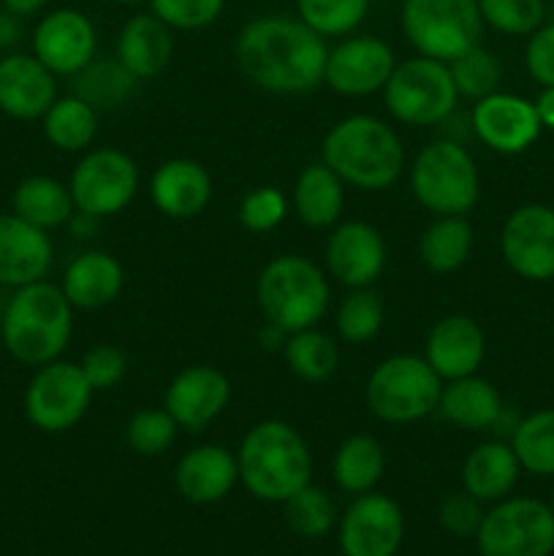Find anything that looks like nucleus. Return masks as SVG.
Returning <instances> with one entry per match:
<instances>
[{
	"mask_svg": "<svg viewBox=\"0 0 554 556\" xmlns=\"http://www.w3.org/2000/svg\"><path fill=\"white\" fill-rule=\"evenodd\" d=\"M30 49L54 76H74L98 54V33L79 9H54L33 27Z\"/></svg>",
	"mask_w": 554,
	"mask_h": 556,
	"instance_id": "dca6fc26",
	"label": "nucleus"
},
{
	"mask_svg": "<svg viewBox=\"0 0 554 556\" xmlns=\"http://www.w3.org/2000/svg\"><path fill=\"white\" fill-rule=\"evenodd\" d=\"M136 79L117 58H92L79 74L71 76V92L90 103L98 114L114 112L134 98Z\"/></svg>",
	"mask_w": 554,
	"mask_h": 556,
	"instance_id": "2f4dec72",
	"label": "nucleus"
},
{
	"mask_svg": "<svg viewBox=\"0 0 554 556\" xmlns=\"http://www.w3.org/2000/svg\"><path fill=\"white\" fill-rule=\"evenodd\" d=\"M239 483L264 503H286L307 486L313 456L297 427L277 418L253 424L237 448Z\"/></svg>",
	"mask_w": 554,
	"mask_h": 556,
	"instance_id": "20e7f679",
	"label": "nucleus"
},
{
	"mask_svg": "<svg viewBox=\"0 0 554 556\" xmlns=\"http://www.w3.org/2000/svg\"><path fill=\"white\" fill-rule=\"evenodd\" d=\"M79 367L85 372L87 383L92 386V391H112L128 375V358L117 345H103L101 342V345H92L81 356Z\"/></svg>",
	"mask_w": 554,
	"mask_h": 556,
	"instance_id": "a18cd8bd",
	"label": "nucleus"
},
{
	"mask_svg": "<svg viewBox=\"0 0 554 556\" xmlns=\"http://www.w3.org/2000/svg\"><path fill=\"white\" fill-rule=\"evenodd\" d=\"M226 0H150V11L172 30H204L221 20Z\"/></svg>",
	"mask_w": 554,
	"mask_h": 556,
	"instance_id": "c03bdc74",
	"label": "nucleus"
},
{
	"mask_svg": "<svg viewBox=\"0 0 554 556\" xmlns=\"http://www.w3.org/2000/svg\"><path fill=\"white\" fill-rule=\"evenodd\" d=\"M348 185L324 161L310 163L293 182L291 210L307 228H335L345 210Z\"/></svg>",
	"mask_w": 554,
	"mask_h": 556,
	"instance_id": "c85d7f7f",
	"label": "nucleus"
},
{
	"mask_svg": "<svg viewBox=\"0 0 554 556\" xmlns=\"http://www.w3.org/2000/svg\"><path fill=\"white\" fill-rule=\"evenodd\" d=\"M11 212L30 223V226L54 231V228L68 226L76 204L68 182H60V179L47 177V174H33V177H25L14 188Z\"/></svg>",
	"mask_w": 554,
	"mask_h": 556,
	"instance_id": "c756f323",
	"label": "nucleus"
},
{
	"mask_svg": "<svg viewBox=\"0 0 554 556\" xmlns=\"http://www.w3.org/2000/svg\"><path fill=\"white\" fill-rule=\"evenodd\" d=\"M449 71L459 98H470L473 103L498 92L500 81H503V63H500L498 54L483 49L481 43L456 54L449 63Z\"/></svg>",
	"mask_w": 554,
	"mask_h": 556,
	"instance_id": "4c0bfd02",
	"label": "nucleus"
},
{
	"mask_svg": "<svg viewBox=\"0 0 554 556\" xmlns=\"http://www.w3.org/2000/svg\"><path fill=\"white\" fill-rule=\"evenodd\" d=\"M20 36H22L20 16L3 11V14H0V49H11L14 43H20Z\"/></svg>",
	"mask_w": 554,
	"mask_h": 556,
	"instance_id": "09e8293b",
	"label": "nucleus"
},
{
	"mask_svg": "<svg viewBox=\"0 0 554 556\" xmlns=\"http://www.w3.org/2000/svg\"><path fill=\"white\" fill-rule=\"evenodd\" d=\"M58 98V76L27 52H9L0 58V112L30 123Z\"/></svg>",
	"mask_w": 554,
	"mask_h": 556,
	"instance_id": "412c9836",
	"label": "nucleus"
},
{
	"mask_svg": "<svg viewBox=\"0 0 554 556\" xmlns=\"http://www.w3.org/2000/svg\"><path fill=\"white\" fill-rule=\"evenodd\" d=\"M0 3H3V11L20 16V20H25V16L38 14V11L43 9V3H47V0H0Z\"/></svg>",
	"mask_w": 554,
	"mask_h": 556,
	"instance_id": "603ef678",
	"label": "nucleus"
},
{
	"mask_svg": "<svg viewBox=\"0 0 554 556\" xmlns=\"http://www.w3.org/2000/svg\"><path fill=\"white\" fill-rule=\"evenodd\" d=\"M402 33L418 54L451 63L481 38L478 0H402Z\"/></svg>",
	"mask_w": 554,
	"mask_h": 556,
	"instance_id": "1a4fd4ad",
	"label": "nucleus"
},
{
	"mask_svg": "<svg viewBox=\"0 0 554 556\" xmlns=\"http://www.w3.org/2000/svg\"><path fill=\"white\" fill-rule=\"evenodd\" d=\"M320 161L351 188L378 193L405 172V147L380 117L351 114L326 130Z\"/></svg>",
	"mask_w": 554,
	"mask_h": 556,
	"instance_id": "f03ea898",
	"label": "nucleus"
},
{
	"mask_svg": "<svg viewBox=\"0 0 554 556\" xmlns=\"http://www.w3.org/2000/svg\"><path fill=\"white\" fill-rule=\"evenodd\" d=\"M299 20L324 38L351 36L364 22L369 0H297Z\"/></svg>",
	"mask_w": 554,
	"mask_h": 556,
	"instance_id": "ea45409f",
	"label": "nucleus"
},
{
	"mask_svg": "<svg viewBox=\"0 0 554 556\" xmlns=\"http://www.w3.org/2000/svg\"><path fill=\"white\" fill-rule=\"evenodd\" d=\"M386 472V451L373 434H351L342 440L331 459V478L348 494H367Z\"/></svg>",
	"mask_w": 554,
	"mask_h": 556,
	"instance_id": "473e14b6",
	"label": "nucleus"
},
{
	"mask_svg": "<svg viewBox=\"0 0 554 556\" xmlns=\"http://www.w3.org/2000/svg\"><path fill=\"white\" fill-rule=\"evenodd\" d=\"M342 556H396L405 541V516L391 497L358 494L340 519Z\"/></svg>",
	"mask_w": 554,
	"mask_h": 556,
	"instance_id": "2eb2a0df",
	"label": "nucleus"
},
{
	"mask_svg": "<svg viewBox=\"0 0 554 556\" xmlns=\"http://www.w3.org/2000/svg\"><path fill=\"white\" fill-rule=\"evenodd\" d=\"M92 394L79 364L54 358L33 372L25 389V416L38 432L63 434L87 416Z\"/></svg>",
	"mask_w": 554,
	"mask_h": 556,
	"instance_id": "f8f14e48",
	"label": "nucleus"
},
{
	"mask_svg": "<svg viewBox=\"0 0 554 556\" xmlns=\"http://www.w3.org/2000/svg\"><path fill=\"white\" fill-rule=\"evenodd\" d=\"M282 510H286V521L291 527V532H297L299 538H307V541L329 535L331 527L337 525L335 500H331V494L326 489L313 486V483H307L297 494H291L282 503Z\"/></svg>",
	"mask_w": 554,
	"mask_h": 556,
	"instance_id": "58836bf2",
	"label": "nucleus"
},
{
	"mask_svg": "<svg viewBox=\"0 0 554 556\" xmlns=\"http://www.w3.org/2000/svg\"><path fill=\"white\" fill-rule=\"evenodd\" d=\"M280 353L291 375H297L304 383H324L340 367V345L335 342V337L320 331L318 326L291 331Z\"/></svg>",
	"mask_w": 554,
	"mask_h": 556,
	"instance_id": "f704fd0d",
	"label": "nucleus"
},
{
	"mask_svg": "<svg viewBox=\"0 0 554 556\" xmlns=\"http://www.w3.org/2000/svg\"><path fill=\"white\" fill-rule=\"evenodd\" d=\"M386 320L383 299L373 288H351L335 315L337 337L348 345H367L380 334Z\"/></svg>",
	"mask_w": 554,
	"mask_h": 556,
	"instance_id": "e433bc0d",
	"label": "nucleus"
},
{
	"mask_svg": "<svg viewBox=\"0 0 554 556\" xmlns=\"http://www.w3.org/2000/svg\"><path fill=\"white\" fill-rule=\"evenodd\" d=\"M470 128L483 147L500 155H519L530 150L543 125L536 106L514 92H492L473 103Z\"/></svg>",
	"mask_w": 554,
	"mask_h": 556,
	"instance_id": "f3484780",
	"label": "nucleus"
},
{
	"mask_svg": "<svg viewBox=\"0 0 554 556\" xmlns=\"http://www.w3.org/2000/svg\"><path fill=\"white\" fill-rule=\"evenodd\" d=\"M231 402V380L210 364H193L172 378L163 394V410L185 432H204Z\"/></svg>",
	"mask_w": 554,
	"mask_h": 556,
	"instance_id": "6ab92c4d",
	"label": "nucleus"
},
{
	"mask_svg": "<svg viewBox=\"0 0 554 556\" xmlns=\"http://www.w3.org/2000/svg\"><path fill=\"white\" fill-rule=\"evenodd\" d=\"M532 106H536L538 119H541L543 128L554 130V87H543L541 96L532 101Z\"/></svg>",
	"mask_w": 554,
	"mask_h": 556,
	"instance_id": "8fccbe9b",
	"label": "nucleus"
},
{
	"mask_svg": "<svg viewBox=\"0 0 554 556\" xmlns=\"http://www.w3.org/2000/svg\"><path fill=\"white\" fill-rule=\"evenodd\" d=\"M483 25L505 36H530L543 25V0H478Z\"/></svg>",
	"mask_w": 554,
	"mask_h": 556,
	"instance_id": "79ce46f5",
	"label": "nucleus"
},
{
	"mask_svg": "<svg viewBox=\"0 0 554 556\" xmlns=\"http://www.w3.org/2000/svg\"><path fill=\"white\" fill-rule=\"evenodd\" d=\"M438 413L454 427L467 432H489L500 427L505 416V405L500 391L481 375L445 380L438 400Z\"/></svg>",
	"mask_w": 554,
	"mask_h": 556,
	"instance_id": "bb28decb",
	"label": "nucleus"
},
{
	"mask_svg": "<svg viewBox=\"0 0 554 556\" xmlns=\"http://www.w3.org/2000/svg\"><path fill=\"white\" fill-rule=\"evenodd\" d=\"M549 508H552V514H554V492H552V505H549Z\"/></svg>",
	"mask_w": 554,
	"mask_h": 556,
	"instance_id": "6e6d98bb",
	"label": "nucleus"
},
{
	"mask_svg": "<svg viewBox=\"0 0 554 556\" xmlns=\"http://www.w3.org/2000/svg\"><path fill=\"white\" fill-rule=\"evenodd\" d=\"M112 3H119V5H141V3H150V0H112Z\"/></svg>",
	"mask_w": 554,
	"mask_h": 556,
	"instance_id": "5fc2aeb1",
	"label": "nucleus"
},
{
	"mask_svg": "<svg viewBox=\"0 0 554 556\" xmlns=\"http://www.w3.org/2000/svg\"><path fill=\"white\" fill-rule=\"evenodd\" d=\"M483 503H478L473 494H467L465 489L456 494H449L440 505V525H443L445 532L456 538H476L478 527H481L483 514L487 510L481 508Z\"/></svg>",
	"mask_w": 554,
	"mask_h": 556,
	"instance_id": "49530a36",
	"label": "nucleus"
},
{
	"mask_svg": "<svg viewBox=\"0 0 554 556\" xmlns=\"http://www.w3.org/2000/svg\"><path fill=\"white\" fill-rule=\"evenodd\" d=\"M500 253L516 277L554 280V210L546 204L516 206L500 231Z\"/></svg>",
	"mask_w": 554,
	"mask_h": 556,
	"instance_id": "ddd939ff",
	"label": "nucleus"
},
{
	"mask_svg": "<svg viewBox=\"0 0 554 556\" xmlns=\"http://www.w3.org/2000/svg\"><path fill=\"white\" fill-rule=\"evenodd\" d=\"M54 261L49 231L30 226L14 212L0 215V286L22 288L47 280Z\"/></svg>",
	"mask_w": 554,
	"mask_h": 556,
	"instance_id": "4be33fe9",
	"label": "nucleus"
},
{
	"mask_svg": "<svg viewBox=\"0 0 554 556\" xmlns=\"http://www.w3.org/2000/svg\"><path fill=\"white\" fill-rule=\"evenodd\" d=\"M508 443L521 470L538 478H554V407H543L516 421Z\"/></svg>",
	"mask_w": 554,
	"mask_h": 556,
	"instance_id": "c9c22d12",
	"label": "nucleus"
},
{
	"mask_svg": "<svg viewBox=\"0 0 554 556\" xmlns=\"http://www.w3.org/2000/svg\"><path fill=\"white\" fill-rule=\"evenodd\" d=\"M139 166L128 152L117 147H98L81 152L71 172L68 188L79 212L98 217H114L130 206L139 193Z\"/></svg>",
	"mask_w": 554,
	"mask_h": 556,
	"instance_id": "9b49d317",
	"label": "nucleus"
},
{
	"mask_svg": "<svg viewBox=\"0 0 554 556\" xmlns=\"http://www.w3.org/2000/svg\"><path fill=\"white\" fill-rule=\"evenodd\" d=\"M424 358L443 383L476 375L487 358V334L470 315H445L429 329Z\"/></svg>",
	"mask_w": 554,
	"mask_h": 556,
	"instance_id": "aec40b11",
	"label": "nucleus"
},
{
	"mask_svg": "<svg viewBox=\"0 0 554 556\" xmlns=\"http://www.w3.org/2000/svg\"><path fill=\"white\" fill-rule=\"evenodd\" d=\"M74 334V307L63 288L49 280L14 288L5 302L0 337L14 362L41 367L63 356Z\"/></svg>",
	"mask_w": 554,
	"mask_h": 556,
	"instance_id": "7ed1b4c3",
	"label": "nucleus"
},
{
	"mask_svg": "<svg viewBox=\"0 0 554 556\" xmlns=\"http://www.w3.org/2000/svg\"><path fill=\"white\" fill-rule=\"evenodd\" d=\"M60 288L74 309H103L123 293L125 269L106 250H85L65 266Z\"/></svg>",
	"mask_w": 554,
	"mask_h": 556,
	"instance_id": "a878e982",
	"label": "nucleus"
},
{
	"mask_svg": "<svg viewBox=\"0 0 554 556\" xmlns=\"http://www.w3.org/2000/svg\"><path fill=\"white\" fill-rule=\"evenodd\" d=\"M98 117L101 114L74 92L58 96L41 117L43 139L60 152H87L98 136Z\"/></svg>",
	"mask_w": 554,
	"mask_h": 556,
	"instance_id": "72a5a7b5",
	"label": "nucleus"
},
{
	"mask_svg": "<svg viewBox=\"0 0 554 556\" xmlns=\"http://www.w3.org/2000/svg\"><path fill=\"white\" fill-rule=\"evenodd\" d=\"M239 483L237 454L215 443L196 445L179 456L174 467V486L179 497L193 505H212L226 500Z\"/></svg>",
	"mask_w": 554,
	"mask_h": 556,
	"instance_id": "5701e85b",
	"label": "nucleus"
},
{
	"mask_svg": "<svg viewBox=\"0 0 554 556\" xmlns=\"http://www.w3.org/2000/svg\"><path fill=\"white\" fill-rule=\"evenodd\" d=\"M150 199L161 215L172 220H193L212 201L210 172L190 157L163 161L150 177Z\"/></svg>",
	"mask_w": 554,
	"mask_h": 556,
	"instance_id": "b1692460",
	"label": "nucleus"
},
{
	"mask_svg": "<svg viewBox=\"0 0 554 556\" xmlns=\"http://www.w3.org/2000/svg\"><path fill=\"white\" fill-rule=\"evenodd\" d=\"M329 296L326 271L304 255H277L255 280V302L261 315L288 334L318 326L329 309Z\"/></svg>",
	"mask_w": 554,
	"mask_h": 556,
	"instance_id": "39448f33",
	"label": "nucleus"
},
{
	"mask_svg": "<svg viewBox=\"0 0 554 556\" xmlns=\"http://www.w3.org/2000/svg\"><path fill=\"white\" fill-rule=\"evenodd\" d=\"M386 239L373 223L342 220L326 239V271L340 286L373 288L386 269Z\"/></svg>",
	"mask_w": 554,
	"mask_h": 556,
	"instance_id": "a211bd4d",
	"label": "nucleus"
},
{
	"mask_svg": "<svg viewBox=\"0 0 554 556\" xmlns=\"http://www.w3.org/2000/svg\"><path fill=\"white\" fill-rule=\"evenodd\" d=\"M177 421L161 407H144L136 410L125 424V443L139 456H161L177 440Z\"/></svg>",
	"mask_w": 554,
	"mask_h": 556,
	"instance_id": "a19ab883",
	"label": "nucleus"
},
{
	"mask_svg": "<svg viewBox=\"0 0 554 556\" xmlns=\"http://www.w3.org/2000/svg\"><path fill=\"white\" fill-rule=\"evenodd\" d=\"M476 244L467 215H435L418 237V258L435 275H451L467 264Z\"/></svg>",
	"mask_w": 554,
	"mask_h": 556,
	"instance_id": "7c9ffc66",
	"label": "nucleus"
},
{
	"mask_svg": "<svg viewBox=\"0 0 554 556\" xmlns=\"http://www.w3.org/2000/svg\"><path fill=\"white\" fill-rule=\"evenodd\" d=\"M288 212H291V201L286 199V193L272 185H261V188L250 190L239 204V223L250 233H269L282 226Z\"/></svg>",
	"mask_w": 554,
	"mask_h": 556,
	"instance_id": "37998d69",
	"label": "nucleus"
},
{
	"mask_svg": "<svg viewBox=\"0 0 554 556\" xmlns=\"http://www.w3.org/2000/svg\"><path fill=\"white\" fill-rule=\"evenodd\" d=\"M476 543L481 556H552V508L532 497L500 500L483 514Z\"/></svg>",
	"mask_w": 554,
	"mask_h": 556,
	"instance_id": "9d476101",
	"label": "nucleus"
},
{
	"mask_svg": "<svg viewBox=\"0 0 554 556\" xmlns=\"http://www.w3.org/2000/svg\"><path fill=\"white\" fill-rule=\"evenodd\" d=\"M98 223H101L98 217H92V215H87V212L76 210L74 215H71L68 228L76 233V237H92V231H96Z\"/></svg>",
	"mask_w": 554,
	"mask_h": 556,
	"instance_id": "864d4df0",
	"label": "nucleus"
},
{
	"mask_svg": "<svg viewBox=\"0 0 554 556\" xmlns=\"http://www.w3.org/2000/svg\"><path fill=\"white\" fill-rule=\"evenodd\" d=\"M380 92L391 117L413 128L445 123L459 103L449 63L424 54L396 63Z\"/></svg>",
	"mask_w": 554,
	"mask_h": 556,
	"instance_id": "6e6552de",
	"label": "nucleus"
},
{
	"mask_svg": "<svg viewBox=\"0 0 554 556\" xmlns=\"http://www.w3.org/2000/svg\"><path fill=\"white\" fill-rule=\"evenodd\" d=\"M114 58L139 81L155 79L168 68L174 58V36L166 22L155 14H136L119 27Z\"/></svg>",
	"mask_w": 554,
	"mask_h": 556,
	"instance_id": "393cba45",
	"label": "nucleus"
},
{
	"mask_svg": "<svg viewBox=\"0 0 554 556\" xmlns=\"http://www.w3.org/2000/svg\"><path fill=\"white\" fill-rule=\"evenodd\" d=\"M525 65L541 87H554V22L530 33L525 49Z\"/></svg>",
	"mask_w": 554,
	"mask_h": 556,
	"instance_id": "de8ad7c7",
	"label": "nucleus"
},
{
	"mask_svg": "<svg viewBox=\"0 0 554 556\" xmlns=\"http://www.w3.org/2000/svg\"><path fill=\"white\" fill-rule=\"evenodd\" d=\"M443 380L424 356L396 353L369 372L364 400L383 424H416L438 413Z\"/></svg>",
	"mask_w": 554,
	"mask_h": 556,
	"instance_id": "0eeeda50",
	"label": "nucleus"
},
{
	"mask_svg": "<svg viewBox=\"0 0 554 556\" xmlns=\"http://www.w3.org/2000/svg\"><path fill=\"white\" fill-rule=\"evenodd\" d=\"M411 190L432 215H467L481 195L476 161L459 141H429L411 163Z\"/></svg>",
	"mask_w": 554,
	"mask_h": 556,
	"instance_id": "423d86ee",
	"label": "nucleus"
},
{
	"mask_svg": "<svg viewBox=\"0 0 554 556\" xmlns=\"http://www.w3.org/2000/svg\"><path fill=\"white\" fill-rule=\"evenodd\" d=\"M521 465L511 443L487 440L476 445L462 462V489L478 503H500L514 492Z\"/></svg>",
	"mask_w": 554,
	"mask_h": 556,
	"instance_id": "cd10ccee",
	"label": "nucleus"
},
{
	"mask_svg": "<svg viewBox=\"0 0 554 556\" xmlns=\"http://www.w3.org/2000/svg\"><path fill=\"white\" fill-rule=\"evenodd\" d=\"M326 54V38L299 16H255L234 41L239 71L275 96H304L324 85Z\"/></svg>",
	"mask_w": 554,
	"mask_h": 556,
	"instance_id": "f257e3e1",
	"label": "nucleus"
},
{
	"mask_svg": "<svg viewBox=\"0 0 554 556\" xmlns=\"http://www.w3.org/2000/svg\"><path fill=\"white\" fill-rule=\"evenodd\" d=\"M259 340H261V345L266 348V351H282V345H286V340H288V331L266 320V324L261 326V331H259Z\"/></svg>",
	"mask_w": 554,
	"mask_h": 556,
	"instance_id": "3c124183",
	"label": "nucleus"
},
{
	"mask_svg": "<svg viewBox=\"0 0 554 556\" xmlns=\"http://www.w3.org/2000/svg\"><path fill=\"white\" fill-rule=\"evenodd\" d=\"M394 65V49L383 38L351 36L326 54L324 85L345 98L373 96L383 90Z\"/></svg>",
	"mask_w": 554,
	"mask_h": 556,
	"instance_id": "4468645a",
	"label": "nucleus"
}]
</instances>
